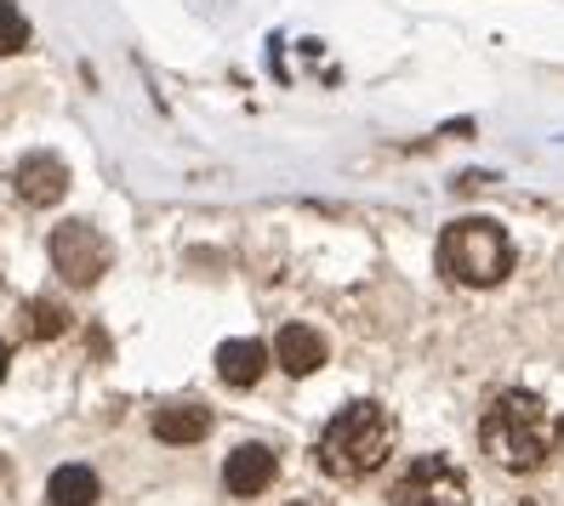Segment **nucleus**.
Returning <instances> with one entry per match:
<instances>
[{
  "label": "nucleus",
  "instance_id": "f257e3e1",
  "mask_svg": "<svg viewBox=\"0 0 564 506\" xmlns=\"http://www.w3.org/2000/svg\"><path fill=\"white\" fill-rule=\"evenodd\" d=\"M479 444L502 472H536L558 450V416L536 393L508 387V393H496L490 410L479 416Z\"/></svg>",
  "mask_w": 564,
  "mask_h": 506
},
{
  "label": "nucleus",
  "instance_id": "f03ea898",
  "mask_svg": "<svg viewBox=\"0 0 564 506\" xmlns=\"http://www.w3.org/2000/svg\"><path fill=\"white\" fill-rule=\"evenodd\" d=\"M393 438H400V427H393V416L382 410V404H348V410H337L325 421L319 444H314V461L325 479H371V472L393 455Z\"/></svg>",
  "mask_w": 564,
  "mask_h": 506
},
{
  "label": "nucleus",
  "instance_id": "7ed1b4c3",
  "mask_svg": "<svg viewBox=\"0 0 564 506\" xmlns=\"http://www.w3.org/2000/svg\"><path fill=\"white\" fill-rule=\"evenodd\" d=\"M440 274L451 285H468V290H490L513 274V245L508 233L496 228L490 217H462L440 233Z\"/></svg>",
  "mask_w": 564,
  "mask_h": 506
},
{
  "label": "nucleus",
  "instance_id": "20e7f679",
  "mask_svg": "<svg viewBox=\"0 0 564 506\" xmlns=\"http://www.w3.org/2000/svg\"><path fill=\"white\" fill-rule=\"evenodd\" d=\"M388 506H468V479L445 455H416L388 490Z\"/></svg>",
  "mask_w": 564,
  "mask_h": 506
},
{
  "label": "nucleus",
  "instance_id": "39448f33",
  "mask_svg": "<svg viewBox=\"0 0 564 506\" xmlns=\"http://www.w3.org/2000/svg\"><path fill=\"white\" fill-rule=\"evenodd\" d=\"M109 240L97 233L91 222H63V228H52V267L69 285H97L109 274Z\"/></svg>",
  "mask_w": 564,
  "mask_h": 506
},
{
  "label": "nucleus",
  "instance_id": "423d86ee",
  "mask_svg": "<svg viewBox=\"0 0 564 506\" xmlns=\"http://www.w3.org/2000/svg\"><path fill=\"white\" fill-rule=\"evenodd\" d=\"M12 183H18V194L29 199V206H57V199L69 194V165H63L57 154H46V148H35V154L18 160Z\"/></svg>",
  "mask_w": 564,
  "mask_h": 506
},
{
  "label": "nucleus",
  "instance_id": "0eeeda50",
  "mask_svg": "<svg viewBox=\"0 0 564 506\" xmlns=\"http://www.w3.org/2000/svg\"><path fill=\"white\" fill-rule=\"evenodd\" d=\"M274 472H280V455L269 444H240L223 461V484H228V495H262L274 484Z\"/></svg>",
  "mask_w": 564,
  "mask_h": 506
},
{
  "label": "nucleus",
  "instance_id": "6e6552de",
  "mask_svg": "<svg viewBox=\"0 0 564 506\" xmlns=\"http://www.w3.org/2000/svg\"><path fill=\"white\" fill-rule=\"evenodd\" d=\"M274 359H280L285 376H314V370L325 364L319 330H308V324H285V330L274 336Z\"/></svg>",
  "mask_w": 564,
  "mask_h": 506
},
{
  "label": "nucleus",
  "instance_id": "1a4fd4ad",
  "mask_svg": "<svg viewBox=\"0 0 564 506\" xmlns=\"http://www.w3.org/2000/svg\"><path fill=\"white\" fill-rule=\"evenodd\" d=\"M206 432H212V410H206V404H165V410L154 416V438H160V444H200Z\"/></svg>",
  "mask_w": 564,
  "mask_h": 506
},
{
  "label": "nucleus",
  "instance_id": "9d476101",
  "mask_svg": "<svg viewBox=\"0 0 564 506\" xmlns=\"http://www.w3.org/2000/svg\"><path fill=\"white\" fill-rule=\"evenodd\" d=\"M262 370H269V348H262V342H223V348H217V376H223L228 387L262 382Z\"/></svg>",
  "mask_w": 564,
  "mask_h": 506
},
{
  "label": "nucleus",
  "instance_id": "9b49d317",
  "mask_svg": "<svg viewBox=\"0 0 564 506\" xmlns=\"http://www.w3.org/2000/svg\"><path fill=\"white\" fill-rule=\"evenodd\" d=\"M97 495H104V484H97L91 466H57L52 484H46V501L52 506H91Z\"/></svg>",
  "mask_w": 564,
  "mask_h": 506
},
{
  "label": "nucleus",
  "instance_id": "f8f14e48",
  "mask_svg": "<svg viewBox=\"0 0 564 506\" xmlns=\"http://www.w3.org/2000/svg\"><path fill=\"white\" fill-rule=\"evenodd\" d=\"M23 330L35 336V342H52V336H63L69 330V308H63V301H46V296H35L23 308Z\"/></svg>",
  "mask_w": 564,
  "mask_h": 506
},
{
  "label": "nucleus",
  "instance_id": "ddd939ff",
  "mask_svg": "<svg viewBox=\"0 0 564 506\" xmlns=\"http://www.w3.org/2000/svg\"><path fill=\"white\" fill-rule=\"evenodd\" d=\"M29 46V18L18 12V0H0V57H12Z\"/></svg>",
  "mask_w": 564,
  "mask_h": 506
},
{
  "label": "nucleus",
  "instance_id": "4468645a",
  "mask_svg": "<svg viewBox=\"0 0 564 506\" xmlns=\"http://www.w3.org/2000/svg\"><path fill=\"white\" fill-rule=\"evenodd\" d=\"M7 364H12V353H7V342H0V382H7Z\"/></svg>",
  "mask_w": 564,
  "mask_h": 506
},
{
  "label": "nucleus",
  "instance_id": "2eb2a0df",
  "mask_svg": "<svg viewBox=\"0 0 564 506\" xmlns=\"http://www.w3.org/2000/svg\"><path fill=\"white\" fill-rule=\"evenodd\" d=\"M291 506H314V501H291Z\"/></svg>",
  "mask_w": 564,
  "mask_h": 506
},
{
  "label": "nucleus",
  "instance_id": "dca6fc26",
  "mask_svg": "<svg viewBox=\"0 0 564 506\" xmlns=\"http://www.w3.org/2000/svg\"><path fill=\"white\" fill-rule=\"evenodd\" d=\"M524 506H542V501H524Z\"/></svg>",
  "mask_w": 564,
  "mask_h": 506
}]
</instances>
